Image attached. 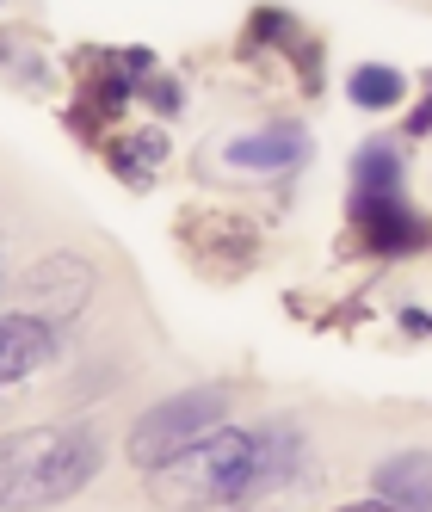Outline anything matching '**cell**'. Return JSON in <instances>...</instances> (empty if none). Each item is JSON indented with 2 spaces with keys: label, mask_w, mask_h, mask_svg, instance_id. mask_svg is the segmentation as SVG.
Listing matches in <instances>:
<instances>
[{
  "label": "cell",
  "mask_w": 432,
  "mask_h": 512,
  "mask_svg": "<svg viewBox=\"0 0 432 512\" xmlns=\"http://www.w3.org/2000/svg\"><path fill=\"white\" fill-rule=\"evenodd\" d=\"M99 469V445L87 426H19L0 432V512L62 506Z\"/></svg>",
  "instance_id": "cell-1"
},
{
  "label": "cell",
  "mask_w": 432,
  "mask_h": 512,
  "mask_svg": "<svg viewBox=\"0 0 432 512\" xmlns=\"http://www.w3.org/2000/svg\"><path fill=\"white\" fill-rule=\"evenodd\" d=\"M254 451H260V438H254V432H241V426H216V432H204L198 445H186L179 457H167V463L149 469V475H161V494H173V500L235 506V500L254 494V475H260Z\"/></svg>",
  "instance_id": "cell-2"
},
{
  "label": "cell",
  "mask_w": 432,
  "mask_h": 512,
  "mask_svg": "<svg viewBox=\"0 0 432 512\" xmlns=\"http://www.w3.org/2000/svg\"><path fill=\"white\" fill-rule=\"evenodd\" d=\"M223 408H229V395H223V389H186V395L155 401V408L136 420L130 445H124L130 463H136V469H161L167 457H179L186 445H198L204 432L223 426Z\"/></svg>",
  "instance_id": "cell-3"
},
{
  "label": "cell",
  "mask_w": 432,
  "mask_h": 512,
  "mask_svg": "<svg viewBox=\"0 0 432 512\" xmlns=\"http://www.w3.org/2000/svg\"><path fill=\"white\" fill-rule=\"evenodd\" d=\"M56 358V321H44L38 309L0 315V383H25Z\"/></svg>",
  "instance_id": "cell-4"
},
{
  "label": "cell",
  "mask_w": 432,
  "mask_h": 512,
  "mask_svg": "<svg viewBox=\"0 0 432 512\" xmlns=\"http://www.w3.org/2000/svg\"><path fill=\"white\" fill-rule=\"evenodd\" d=\"M303 155H309V136L297 124H266L254 136H235L223 149V161L241 173H291V167H303Z\"/></svg>",
  "instance_id": "cell-5"
},
{
  "label": "cell",
  "mask_w": 432,
  "mask_h": 512,
  "mask_svg": "<svg viewBox=\"0 0 432 512\" xmlns=\"http://www.w3.org/2000/svg\"><path fill=\"white\" fill-rule=\"evenodd\" d=\"M358 229H365V247L402 253L420 241V216L402 204V192H383V198H358Z\"/></svg>",
  "instance_id": "cell-6"
},
{
  "label": "cell",
  "mask_w": 432,
  "mask_h": 512,
  "mask_svg": "<svg viewBox=\"0 0 432 512\" xmlns=\"http://www.w3.org/2000/svg\"><path fill=\"white\" fill-rule=\"evenodd\" d=\"M377 500L432 512V451H395L389 463H377Z\"/></svg>",
  "instance_id": "cell-7"
},
{
  "label": "cell",
  "mask_w": 432,
  "mask_h": 512,
  "mask_svg": "<svg viewBox=\"0 0 432 512\" xmlns=\"http://www.w3.org/2000/svg\"><path fill=\"white\" fill-rule=\"evenodd\" d=\"M81 272H87V266H81V260H62V253H56V260H44L38 272L25 278V297H31V309H38L44 321L75 315V309L87 303V290H93V284H75V290H68V278H81Z\"/></svg>",
  "instance_id": "cell-8"
},
{
  "label": "cell",
  "mask_w": 432,
  "mask_h": 512,
  "mask_svg": "<svg viewBox=\"0 0 432 512\" xmlns=\"http://www.w3.org/2000/svg\"><path fill=\"white\" fill-rule=\"evenodd\" d=\"M346 93H352V105H365V112H389V105H402L408 81L395 75L389 62H365V68L352 75V87H346Z\"/></svg>",
  "instance_id": "cell-9"
},
{
  "label": "cell",
  "mask_w": 432,
  "mask_h": 512,
  "mask_svg": "<svg viewBox=\"0 0 432 512\" xmlns=\"http://www.w3.org/2000/svg\"><path fill=\"white\" fill-rule=\"evenodd\" d=\"M358 198H383V192H402V161H395L389 142H371V149H358Z\"/></svg>",
  "instance_id": "cell-10"
},
{
  "label": "cell",
  "mask_w": 432,
  "mask_h": 512,
  "mask_svg": "<svg viewBox=\"0 0 432 512\" xmlns=\"http://www.w3.org/2000/svg\"><path fill=\"white\" fill-rule=\"evenodd\" d=\"M161 155H167V142H161V136H136V142H118V155H112V161H118V167H130V173L142 179V167L161 161Z\"/></svg>",
  "instance_id": "cell-11"
}]
</instances>
